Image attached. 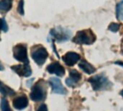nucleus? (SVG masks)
<instances>
[{"label": "nucleus", "instance_id": "nucleus-1", "mask_svg": "<svg viewBox=\"0 0 123 111\" xmlns=\"http://www.w3.org/2000/svg\"><path fill=\"white\" fill-rule=\"evenodd\" d=\"M96 40V36L91 30H84L77 33L73 42L79 45H90Z\"/></svg>", "mask_w": 123, "mask_h": 111}, {"label": "nucleus", "instance_id": "nucleus-2", "mask_svg": "<svg viewBox=\"0 0 123 111\" xmlns=\"http://www.w3.org/2000/svg\"><path fill=\"white\" fill-rule=\"evenodd\" d=\"M48 56V53L46 49L43 46H37L31 52V56L32 59L39 66H42L45 63Z\"/></svg>", "mask_w": 123, "mask_h": 111}, {"label": "nucleus", "instance_id": "nucleus-3", "mask_svg": "<svg viewBox=\"0 0 123 111\" xmlns=\"http://www.w3.org/2000/svg\"><path fill=\"white\" fill-rule=\"evenodd\" d=\"M50 35L58 42H65L70 39L71 36V32L68 29L58 27L51 30Z\"/></svg>", "mask_w": 123, "mask_h": 111}, {"label": "nucleus", "instance_id": "nucleus-4", "mask_svg": "<svg viewBox=\"0 0 123 111\" xmlns=\"http://www.w3.org/2000/svg\"><path fill=\"white\" fill-rule=\"evenodd\" d=\"M88 81L91 83L94 90H100L106 88L108 84H110L107 78L104 75H96L93 77H91Z\"/></svg>", "mask_w": 123, "mask_h": 111}, {"label": "nucleus", "instance_id": "nucleus-5", "mask_svg": "<svg viewBox=\"0 0 123 111\" xmlns=\"http://www.w3.org/2000/svg\"><path fill=\"white\" fill-rule=\"evenodd\" d=\"M13 55L16 60L22 62L24 64H29L27 48L23 45H17L13 49Z\"/></svg>", "mask_w": 123, "mask_h": 111}, {"label": "nucleus", "instance_id": "nucleus-6", "mask_svg": "<svg viewBox=\"0 0 123 111\" xmlns=\"http://www.w3.org/2000/svg\"><path fill=\"white\" fill-rule=\"evenodd\" d=\"M45 98V90L43 88V87L39 83L35 84L33 88L32 89L30 93L31 100L35 102H39L43 100Z\"/></svg>", "mask_w": 123, "mask_h": 111}, {"label": "nucleus", "instance_id": "nucleus-7", "mask_svg": "<svg viewBox=\"0 0 123 111\" xmlns=\"http://www.w3.org/2000/svg\"><path fill=\"white\" fill-rule=\"evenodd\" d=\"M49 83L52 87V91L53 93L65 95L66 93V89L61 84V80L56 77H52L49 79Z\"/></svg>", "mask_w": 123, "mask_h": 111}, {"label": "nucleus", "instance_id": "nucleus-8", "mask_svg": "<svg viewBox=\"0 0 123 111\" xmlns=\"http://www.w3.org/2000/svg\"><path fill=\"white\" fill-rule=\"evenodd\" d=\"M12 69L16 72L17 74L22 77H27L31 75L32 71L29 66V64H24V65H17V66H13L11 67Z\"/></svg>", "mask_w": 123, "mask_h": 111}, {"label": "nucleus", "instance_id": "nucleus-9", "mask_svg": "<svg viewBox=\"0 0 123 111\" xmlns=\"http://www.w3.org/2000/svg\"><path fill=\"white\" fill-rule=\"evenodd\" d=\"M80 59V56L75 52H68L63 56V61L69 66H74Z\"/></svg>", "mask_w": 123, "mask_h": 111}, {"label": "nucleus", "instance_id": "nucleus-10", "mask_svg": "<svg viewBox=\"0 0 123 111\" xmlns=\"http://www.w3.org/2000/svg\"><path fill=\"white\" fill-rule=\"evenodd\" d=\"M47 70L50 74H55L58 77H63L65 74V69L58 62H53L50 64Z\"/></svg>", "mask_w": 123, "mask_h": 111}, {"label": "nucleus", "instance_id": "nucleus-11", "mask_svg": "<svg viewBox=\"0 0 123 111\" xmlns=\"http://www.w3.org/2000/svg\"><path fill=\"white\" fill-rule=\"evenodd\" d=\"M28 105V100L25 95H21L13 100V106L17 110L25 109Z\"/></svg>", "mask_w": 123, "mask_h": 111}, {"label": "nucleus", "instance_id": "nucleus-12", "mask_svg": "<svg viewBox=\"0 0 123 111\" xmlns=\"http://www.w3.org/2000/svg\"><path fill=\"white\" fill-rule=\"evenodd\" d=\"M79 66L80 67L81 69H82L85 73H86L88 74H93L96 71L95 68L92 64H90L89 63L86 61L85 60L80 61V63L79 64Z\"/></svg>", "mask_w": 123, "mask_h": 111}, {"label": "nucleus", "instance_id": "nucleus-13", "mask_svg": "<svg viewBox=\"0 0 123 111\" xmlns=\"http://www.w3.org/2000/svg\"><path fill=\"white\" fill-rule=\"evenodd\" d=\"M0 92L5 96H11L14 95L15 93L12 89H11L10 87L2 83L1 81H0Z\"/></svg>", "mask_w": 123, "mask_h": 111}, {"label": "nucleus", "instance_id": "nucleus-14", "mask_svg": "<svg viewBox=\"0 0 123 111\" xmlns=\"http://www.w3.org/2000/svg\"><path fill=\"white\" fill-rule=\"evenodd\" d=\"M81 75L78 71H76L75 69H73V70L70 71L68 79L71 81H72L74 84H76L77 82H79L81 79Z\"/></svg>", "mask_w": 123, "mask_h": 111}, {"label": "nucleus", "instance_id": "nucleus-15", "mask_svg": "<svg viewBox=\"0 0 123 111\" xmlns=\"http://www.w3.org/2000/svg\"><path fill=\"white\" fill-rule=\"evenodd\" d=\"M117 18L120 20H123V0L120 1L116 7Z\"/></svg>", "mask_w": 123, "mask_h": 111}, {"label": "nucleus", "instance_id": "nucleus-16", "mask_svg": "<svg viewBox=\"0 0 123 111\" xmlns=\"http://www.w3.org/2000/svg\"><path fill=\"white\" fill-rule=\"evenodd\" d=\"M12 7L11 0H1L0 1V10L8 11Z\"/></svg>", "mask_w": 123, "mask_h": 111}, {"label": "nucleus", "instance_id": "nucleus-17", "mask_svg": "<svg viewBox=\"0 0 123 111\" xmlns=\"http://www.w3.org/2000/svg\"><path fill=\"white\" fill-rule=\"evenodd\" d=\"M1 109L2 111H12L11 110L8 101L5 98L1 99Z\"/></svg>", "mask_w": 123, "mask_h": 111}, {"label": "nucleus", "instance_id": "nucleus-18", "mask_svg": "<svg viewBox=\"0 0 123 111\" xmlns=\"http://www.w3.org/2000/svg\"><path fill=\"white\" fill-rule=\"evenodd\" d=\"M0 30L6 32L8 30V25L6 22V21L4 19L0 18Z\"/></svg>", "mask_w": 123, "mask_h": 111}, {"label": "nucleus", "instance_id": "nucleus-19", "mask_svg": "<svg viewBox=\"0 0 123 111\" xmlns=\"http://www.w3.org/2000/svg\"><path fill=\"white\" fill-rule=\"evenodd\" d=\"M120 28V25L117 24V23H112L110 24V25L109 26V30L112 32H117Z\"/></svg>", "mask_w": 123, "mask_h": 111}, {"label": "nucleus", "instance_id": "nucleus-20", "mask_svg": "<svg viewBox=\"0 0 123 111\" xmlns=\"http://www.w3.org/2000/svg\"><path fill=\"white\" fill-rule=\"evenodd\" d=\"M24 1L23 0H20L19 3V6L17 7V10L19 12V13L21 14V15H23L24 14Z\"/></svg>", "mask_w": 123, "mask_h": 111}, {"label": "nucleus", "instance_id": "nucleus-21", "mask_svg": "<svg viewBox=\"0 0 123 111\" xmlns=\"http://www.w3.org/2000/svg\"><path fill=\"white\" fill-rule=\"evenodd\" d=\"M37 111H48V108H47V105H45V104H43L41 105Z\"/></svg>", "mask_w": 123, "mask_h": 111}, {"label": "nucleus", "instance_id": "nucleus-22", "mask_svg": "<svg viewBox=\"0 0 123 111\" xmlns=\"http://www.w3.org/2000/svg\"><path fill=\"white\" fill-rule=\"evenodd\" d=\"M116 64H119V65H122L123 66V63H121V62H116Z\"/></svg>", "mask_w": 123, "mask_h": 111}, {"label": "nucleus", "instance_id": "nucleus-23", "mask_svg": "<svg viewBox=\"0 0 123 111\" xmlns=\"http://www.w3.org/2000/svg\"><path fill=\"white\" fill-rule=\"evenodd\" d=\"M120 94H121V95H122V96H123V90H122V91H121Z\"/></svg>", "mask_w": 123, "mask_h": 111}]
</instances>
